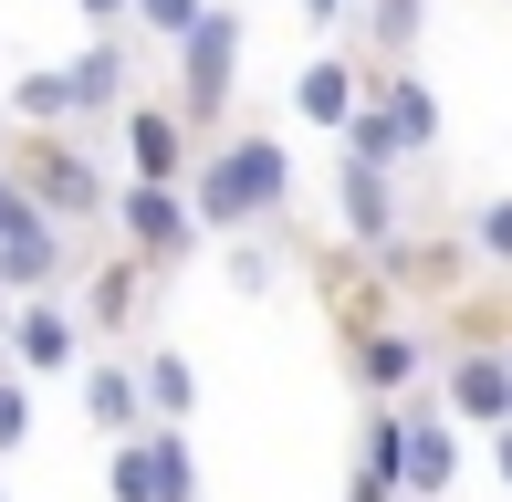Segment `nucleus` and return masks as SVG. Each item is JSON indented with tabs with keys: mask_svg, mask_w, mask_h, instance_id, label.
I'll return each mask as SVG.
<instances>
[{
	"mask_svg": "<svg viewBox=\"0 0 512 502\" xmlns=\"http://www.w3.org/2000/svg\"><path fill=\"white\" fill-rule=\"evenodd\" d=\"M335 147L366 157V168H408V157H429V147H439V95H429V74H418V63H366V105L345 116Z\"/></svg>",
	"mask_w": 512,
	"mask_h": 502,
	"instance_id": "obj_3",
	"label": "nucleus"
},
{
	"mask_svg": "<svg viewBox=\"0 0 512 502\" xmlns=\"http://www.w3.org/2000/svg\"><path fill=\"white\" fill-rule=\"evenodd\" d=\"M136 387H147V419H157V429H189V408H199V367L168 346V335H147V346H136Z\"/></svg>",
	"mask_w": 512,
	"mask_h": 502,
	"instance_id": "obj_16",
	"label": "nucleus"
},
{
	"mask_svg": "<svg viewBox=\"0 0 512 502\" xmlns=\"http://www.w3.org/2000/svg\"><path fill=\"white\" fill-rule=\"evenodd\" d=\"M0 105H11V126H21V136H53V126H74L63 63H32V74H11V84H0Z\"/></svg>",
	"mask_w": 512,
	"mask_h": 502,
	"instance_id": "obj_17",
	"label": "nucleus"
},
{
	"mask_svg": "<svg viewBox=\"0 0 512 502\" xmlns=\"http://www.w3.org/2000/svg\"><path fill=\"white\" fill-rule=\"evenodd\" d=\"M105 502H157V482H147V429H136V440H115V461H105Z\"/></svg>",
	"mask_w": 512,
	"mask_h": 502,
	"instance_id": "obj_25",
	"label": "nucleus"
},
{
	"mask_svg": "<svg viewBox=\"0 0 512 502\" xmlns=\"http://www.w3.org/2000/svg\"><path fill=\"white\" fill-rule=\"evenodd\" d=\"M356 482H387V492L408 482V408H398V398H377V408H366V450H356Z\"/></svg>",
	"mask_w": 512,
	"mask_h": 502,
	"instance_id": "obj_19",
	"label": "nucleus"
},
{
	"mask_svg": "<svg viewBox=\"0 0 512 502\" xmlns=\"http://www.w3.org/2000/svg\"><path fill=\"white\" fill-rule=\"evenodd\" d=\"M199 168V136L168 116V95L157 105H126V178H147V189H189Z\"/></svg>",
	"mask_w": 512,
	"mask_h": 502,
	"instance_id": "obj_10",
	"label": "nucleus"
},
{
	"mask_svg": "<svg viewBox=\"0 0 512 502\" xmlns=\"http://www.w3.org/2000/svg\"><path fill=\"white\" fill-rule=\"evenodd\" d=\"M471 262L512 272V189H502V199H481V210H471Z\"/></svg>",
	"mask_w": 512,
	"mask_h": 502,
	"instance_id": "obj_23",
	"label": "nucleus"
},
{
	"mask_svg": "<svg viewBox=\"0 0 512 502\" xmlns=\"http://www.w3.org/2000/svg\"><path fill=\"white\" fill-rule=\"evenodd\" d=\"M84 429H105V440H136L147 419V387H136V356H84Z\"/></svg>",
	"mask_w": 512,
	"mask_h": 502,
	"instance_id": "obj_14",
	"label": "nucleus"
},
{
	"mask_svg": "<svg viewBox=\"0 0 512 502\" xmlns=\"http://www.w3.org/2000/svg\"><path fill=\"white\" fill-rule=\"evenodd\" d=\"M345 21H366V53H377V63H408L418 32H429V0H356Z\"/></svg>",
	"mask_w": 512,
	"mask_h": 502,
	"instance_id": "obj_20",
	"label": "nucleus"
},
{
	"mask_svg": "<svg viewBox=\"0 0 512 502\" xmlns=\"http://www.w3.org/2000/svg\"><path fill=\"white\" fill-rule=\"evenodd\" d=\"M345 377H356L366 398H408V387L429 377V335L418 325H356L345 335Z\"/></svg>",
	"mask_w": 512,
	"mask_h": 502,
	"instance_id": "obj_9",
	"label": "nucleus"
},
{
	"mask_svg": "<svg viewBox=\"0 0 512 502\" xmlns=\"http://www.w3.org/2000/svg\"><path fill=\"white\" fill-rule=\"evenodd\" d=\"M126 84H136V53H126V32H95L74 63H63V95H74V126H105L115 105H126Z\"/></svg>",
	"mask_w": 512,
	"mask_h": 502,
	"instance_id": "obj_12",
	"label": "nucleus"
},
{
	"mask_svg": "<svg viewBox=\"0 0 512 502\" xmlns=\"http://www.w3.org/2000/svg\"><path fill=\"white\" fill-rule=\"evenodd\" d=\"M189 210H199L209 241H241V231H262V220H283V210H293V157H283V136H262V126L209 136L199 168H189Z\"/></svg>",
	"mask_w": 512,
	"mask_h": 502,
	"instance_id": "obj_1",
	"label": "nucleus"
},
{
	"mask_svg": "<svg viewBox=\"0 0 512 502\" xmlns=\"http://www.w3.org/2000/svg\"><path fill=\"white\" fill-rule=\"evenodd\" d=\"M21 440H32V377H21V367H0V461H11Z\"/></svg>",
	"mask_w": 512,
	"mask_h": 502,
	"instance_id": "obj_26",
	"label": "nucleus"
},
{
	"mask_svg": "<svg viewBox=\"0 0 512 502\" xmlns=\"http://www.w3.org/2000/svg\"><path fill=\"white\" fill-rule=\"evenodd\" d=\"M460 482V419H450V408H439V398H418L408 408V502H439V492H450Z\"/></svg>",
	"mask_w": 512,
	"mask_h": 502,
	"instance_id": "obj_13",
	"label": "nucleus"
},
{
	"mask_svg": "<svg viewBox=\"0 0 512 502\" xmlns=\"http://www.w3.org/2000/svg\"><path fill=\"white\" fill-rule=\"evenodd\" d=\"M502 346H512V335H502Z\"/></svg>",
	"mask_w": 512,
	"mask_h": 502,
	"instance_id": "obj_31",
	"label": "nucleus"
},
{
	"mask_svg": "<svg viewBox=\"0 0 512 502\" xmlns=\"http://www.w3.org/2000/svg\"><path fill=\"white\" fill-rule=\"evenodd\" d=\"M136 304H147V262L136 251H115V262H95V283H84V325H136Z\"/></svg>",
	"mask_w": 512,
	"mask_h": 502,
	"instance_id": "obj_18",
	"label": "nucleus"
},
{
	"mask_svg": "<svg viewBox=\"0 0 512 502\" xmlns=\"http://www.w3.org/2000/svg\"><path fill=\"white\" fill-rule=\"evenodd\" d=\"M439 408H450L460 429H502L512 419V346L502 335H471V346L439 356Z\"/></svg>",
	"mask_w": 512,
	"mask_h": 502,
	"instance_id": "obj_7",
	"label": "nucleus"
},
{
	"mask_svg": "<svg viewBox=\"0 0 512 502\" xmlns=\"http://www.w3.org/2000/svg\"><path fill=\"white\" fill-rule=\"evenodd\" d=\"M356 105H366V63H356V53H314L304 74H293V116L324 126V136H345Z\"/></svg>",
	"mask_w": 512,
	"mask_h": 502,
	"instance_id": "obj_15",
	"label": "nucleus"
},
{
	"mask_svg": "<svg viewBox=\"0 0 512 502\" xmlns=\"http://www.w3.org/2000/svg\"><path fill=\"white\" fill-rule=\"evenodd\" d=\"M241 53H251V21L230 11V0H209L199 11V32L168 53V116L199 136H230V95H241Z\"/></svg>",
	"mask_w": 512,
	"mask_h": 502,
	"instance_id": "obj_2",
	"label": "nucleus"
},
{
	"mask_svg": "<svg viewBox=\"0 0 512 502\" xmlns=\"http://www.w3.org/2000/svg\"><path fill=\"white\" fill-rule=\"evenodd\" d=\"M492 471H502V492H512V419L492 429Z\"/></svg>",
	"mask_w": 512,
	"mask_h": 502,
	"instance_id": "obj_28",
	"label": "nucleus"
},
{
	"mask_svg": "<svg viewBox=\"0 0 512 502\" xmlns=\"http://www.w3.org/2000/svg\"><path fill=\"white\" fill-rule=\"evenodd\" d=\"M0 168L21 178V189L42 199V210L63 220V231H115V189H105V168L95 157L74 147V136H11V147H0Z\"/></svg>",
	"mask_w": 512,
	"mask_h": 502,
	"instance_id": "obj_4",
	"label": "nucleus"
},
{
	"mask_svg": "<svg viewBox=\"0 0 512 502\" xmlns=\"http://www.w3.org/2000/svg\"><path fill=\"white\" fill-rule=\"evenodd\" d=\"M74 11H84V32H126V11H136V0H74Z\"/></svg>",
	"mask_w": 512,
	"mask_h": 502,
	"instance_id": "obj_27",
	"label": "nucleus"
},
{
	"mask_svg": "<svg viewBox=\"0 0 512 502\" xmlns=\"http://www.w3.org/2000/svg\"><path fill=\"white\" fill-rule=\"evenodd\" d=\"M115 241H126L147 272H178V262H199V251H209L189 189H147V178H126V189H115Z\"/></svg>",
	"mask_w": 512,
	"mask_h": 502,
	"instance_id": "obj_6",
	"label": "nucleus"
},
{
	"mask_svg": "<svg viewBox=\"0 0 512 502\" xmlns=\"http://www.w3.org/2000/svg\"><path fill=\"white\" fill-rule=\"evenodd\" d=\"M63 283H74V231L0 168V293L32 304V293H63Z\"/></svg>",
	"mask_w": 512,
	"mask_h": 502,
	"instance_id": "obj_5",
	"label": "nucleus"
},
{
	"mask_svg": "<svg viewBox=\"0 0 512 502\" xmlns=\"http://www.w3.org/2000/svg\"><path fill=\"white\" fill-rule=\"evenodd\" d=\"M293 11H304V21H345V0H293Z\"/></svg>",
	"mask_w": 512,
	"mask_h": 502,
	"instance_id": "obj_29",
	"label": "nucleus"
},
{
	"mask_svg": "<svg viewBox=\"0 0 512 502\" xmlns=\"http://www.w3.org/2000/svg\"><path fill=\"white\" fill-rule=\"evenodd\" d=\"M0 502H11V482H0Z\"/></svg>",
	"mask_w": 512,
	"mask_h": 502,
	"instance_id": "obj_30",
	"label": "nucleus"
},
{
	"mask_svg": "<svg viewBox=\"0 0 512 502\" xmlns=\"http://www.w3.org/2000/svg\"><path fill=\"white\" fill-rule=\"evenodd\" d=\"M335 220H345V241H356V251H387V241L408 231V220H398V168L335 157Z\"/></svg>",
	"mask_w": 512,
	"mask_h": 502,
	"instance_id": "obj_11",
	"label": "nucleus"
},
{
	"mask_svg": "<svg viewBox=\"0 0 512 502\" xmlns=\"http://www.w3.org/2000/svg\"><path fill=\"white\" fill-rule=\"evenodd\" d=\"M11 367L21 377H84V314L63 304V293H32V304H11Z\"/></svg>",
	"mask_w": 512,
	"mask_h": 502,
	"instance_id": "obj_8",
	"label": "nucleus"
},
{
	"mask_svg": "<svg viewBox=\"0 0 512 502\" xmlns=\"http://www.w3.org/2000/svg\"><path fill=\"white\" fill-rule=\"evenodd\" d=\"M147 482H157V502H199V450H189V429H147Z\"/></svg>",
	"mask_w": 512,
	"mask_h": 502,
	"instance_id": "obj_21",
	"label": "nucleus"
},
{
	"mask_svg": "<svg viewBox=\"0 0 512 502\" xmlns=\"http://www.w3.org/2000/svg\"><path fill=\"white\" fill-rule=\"evenodd\" d=\"M199 11H209V0H136V11H126V32H147L157 53H178V42L199 32Z\"/></svg>",
	"mask_w": 512,
	"mask_h": 502,
	"instance_id": "obj_22",
	"label": "nucleus"
},
{
	"mask_svg": "<svg viewBox=\"0 0 512 502\" xmlns=\"http://www.w3.org/2000/svg\"><path fill=\"white\" fill-rule=\"evenodd\" d=\"M220 272H230V293H272V283H283V262L262 251V231H241V241H230V251H220Z\"/></svg>",
	"mask_w": 512,
	"mask_h": 502,
	"instance_id": "obj_24",
	"label": "nucleus"
}]
</instances>
